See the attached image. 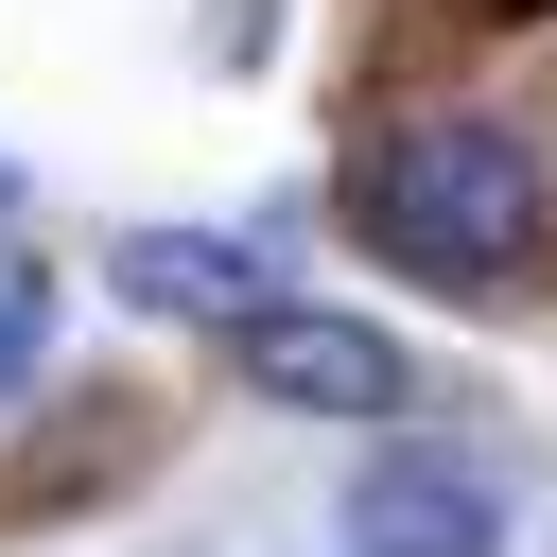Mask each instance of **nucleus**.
I'll return each instance as SVG.
<instances>
[{"instance_id": "obj_1", "label": "nucleus", "mask_w": 557, "mask_h": 557, "mask_svg": "<svg viewBox=\"0 0 557 557\" xmlns=\"http://www.w3.org/2000/svg\"><path fill=\"white\" fill-rule=\"evenodd\" d=\"M348 244L366 261H400V278H435V296H487V278H522L540 261V209H557V174H540V139L522 122H487V104H435V122H383L366 157H348Z\"/></svg>"}, {"instance_id": "obj_2", "label": "nucleus", "mask_w": 557, "mask_h": 557, "mask_svg": "<svg viewBox=\"0 0 557 557\" xmlns=\"http://www.w3.org/2000/svg\"><path fill=\"white\" fill-rule=\"evenodd\" d=\"M244 383L296 400V418H400V348L366 313H313V296H261L244 313Z\"/></svg>"}, {"instance_id": "obj_4", "label": "nucleus", "mask_w": 557, "mask_h": 557, "mask_svg": "<svg viewBox=\"0 0 557 557\" xmlns=\"http://www.w3.org/2000/svg\"><path fill=\"white\" fill-rule=\"evenodd\" d=\"M104 278H122L139 313H209V331H244V313L278 296V261H261V244H226V226H122V244H104Z\"/></svg>"}, {"instance_id": "obj_5", "label": "nucleus", "mask_w": 557, "mask_h": 557, "mask_svg": "<svg viewBox=\"0 0 557 557\" xmlns=\"http://www.w3.org/2000/svg\"><path fill=\"white\" fill-rule=\"evenodd\" d=\"M35 348H52V261H17V244H0V400L35 383Z\"/></svg>"}, {"instance_id": "obj_3", "label": "nucleus", "mask_w": 557, "mask_h": 557, "mask_svg": "<svg viewBox=\"0 0 557 557\" xmlns=\"http://www.w3.org/2000/svg\"><path fill=\"white\" fill-rule=\"evenodd\" d=\"M348 557H505V505L453 453H366L348 470Z\"/></svg>"}, {"instance_id": "obj_7", "label": "nucleus", "mask_w": 557, "mask_h": 557, "mask_svg": "<svg viewBox=\"0 0 557 557\" xmlns=\"http://www.w3.org/2000/svg\"><path fill=\"white\" fill-rule=\"evenodd\" d=\"M0 209H17V157H0Z\"/></svg>"}, {"instance_id": "obj_6", "label": "nucleus", "mask_w": 557, "mask_h": 557, "mask_svg": "<svg viewBox=\"0 0 557 557\" xmlns=\"http://www.w3.org/2000/svg\"><path fill=\"white\" fill-rule=\"evenodd\" d=\"M244 52H278V0H209V70H244Z\"/></svg>"}]
</instances>
